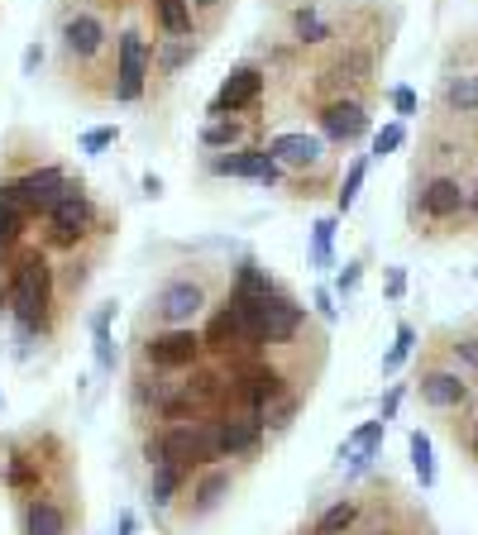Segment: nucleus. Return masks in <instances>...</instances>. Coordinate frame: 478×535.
<instances>
[{
    "label": "nucleus",
    "mask_w": 478,
    "mask_h": 535,
    "mask_svg": "<svg viewBox=\"0 0 478 535\" xmlns=\"http://www.w3.org/2000/svg\"><path fill=\"white\" fill-rule=\"evenodd\" d=\"M20 67H24V77H39V67H44V48H39V43H29V48H24V58H20Z\"/></svg>",
    "instance_id": "obj_40"
},
{
    "label": "nucleus",
    "mask_w": 478,
    "mask_h": 535,
    "mask_svg": "<svg viewBox=\"0 0 478 535\" xmlns=\"http://www.w3.org/2000/svg\"><path fill=\"white\" fill-rule=\"evenodd\" d=\"M431 344L459 368V373L478 378V321H469V325H445V330H435V335H431Z\"/></svg>",
    "instance_id": "obj_21"
},
{
    "label": "nucleus",
    "mask_w": 478,
    "mask_h": 535,
    "mask_svg": "<svg viewBox=\"0 0 478 535\" xmlns=\"http://www.w3.org/2000/svg\"><path fill=\"white\" fill-rule=\"evenodd\" d=\"M364 177H369V158H354L345 168V177L335 182V215H349L354 211V201H359V187H364Z\"/></svg>",
    "instance_id": "obj_30"
},
{
    "label": "nucleus",
    "mask_w": 478,
    "mask_h": 535,
    "mask_svg": "<svg viewBox=\"0 0 478 535\" xmlns=\"http://www.w3.org/2000/svg\"><path fill=\"white\" fill-rule=\"evenodd\" d=\"M392 106H397V115H402V120H407V115H416V91H412V86H397V91H392Z\"/></svg>",
    "instance_id": "obj_39"
},
{
    "label": "nucleus",
    "mask_w": 478,
    "mask_h": 535,
    "mask_svg": "<svg viewBox=\"0 0 478 535\" xmlns=\"http://www.w3.org/2000/svg\"><path fill=\"white\" fill-rule=\"evenodd\" d=\"M407 450H412V469L421 488H435V454H431V435L426 430H412L407 435Z\"/></svg>",
    "instance_id": "obj_31"
},
{
    "label": "nucleus",
    "mask_w": 478,
    "mask_h": 535,
    "mask_svg": "<svg viewBox=\"0 0 478 535\" xmlns=\"http://www.w3.org/2000/svg\"><path fill=\"white\" fill-rule=\"evenodd\" d=\"M206 311H211V287H206V278H187V273H182V278H168L149 297L144 325H153V330H187V325H196Z\"/></svg>",
    "instance_id": "obj_10"
},
{
    "label": "nucleus",
    "mask_w": 478,
    "mask_h": 535,
    "mask_svg": "<svg viewBox=\"0 0 478 535\" xmlns=\"http://www.w3.org/2000/svg\"><path fill=\"white\" fill-rule=\"evenodd\" d=\"M359 278H364V263L354 258V263H345V273H340V282H335V292H340V297H354Z\"/></svg>",
    "instance_id": "obj_36"
},
{
    "label": "nucleus",
    "mask_w": 478,
    "mask_h": 535,
    "mask_svg": "<svg viewBox=\"0 0 478 535\" xmlns=\"http://www.w3.org/2000/svg\"><path fill=\"white\" fill-rule=\"evenodd\" d=\"M263 149L283 163L287 182H306V201L335 192V149L316 129H278L263 139Z\"/></svg>",
    "instance_id": "obj_4"
},
{
    "label": "nucleus",
    "mask_w": 478,
    "mask_h": 535,
    "mask_svg": "<svg viewBox=\"0 0 478 535\" xmlns=\"http://www.w3.org/2000/svg\"><path fill=\"white\" fill-rule=\"evenodd\" d=\"M211 430H216V459L220 464H235V469L259 464V454L273 440L268 426H263V416H254V411H216Z\"/></svg>",
    "instance_id": "obj_13"
},
{
    "label": "nucleus",
    "mask_w": 478,
    "mask_h": 535,
    "mask_svg": "<svg viewBox=\"0 0 478 535\" xmlns=\"http://www.w3.org/2000/svg\"><path fill=\"white\" fill-rule=\"evenodd\" d=\"M67 177L58 163H34V168H24L20 177H10L5 187H10V196H15V206H20L29 220H44L48 206L58 201V196L67 192Z\"/></svg>",
    "instance_id": "obj_17"
},
{
    "label": "nucleus",
    "mask_w": 478,
    "mask_h": 535,
    "mask_svg": "<svg viewBox=\"0 0 478 535\" xmlns=\"http://www.w3.org/2000/svg\"><path fill=\"white\" fill-rule=\"evenodd\" d=\"M115 139H120V129H115V125L87 129V134H82V153H106L110 144H115Z\"/></svg>",
    "instance_id": "obj_35"
},
{
    "label": "nucleus",
    "mask_w": 478,
    "mask_h": 535,
    "mask_svg": "<svg viewBox=\"0 0 478 535\" xmlns=\"http://www.w3.org/2000/svg\"><path fill=\"white\" fill-rule=\"evenodd\" d=\"M187 478L192 473L177 469V464H149V483H144V497H149V507L158 516L173 512L177 497H182V488H187Z\"/></svg>",
    "instance_id": "obj_24"
},
{
    "label": "nucleus",
    "mask_w": 478,
    "mask_h": 535,
    "mask_svg": "<svg viewBox=\"0 0 478 535\" xmlns=\"http://www.w3.org/2000/svg\"><path fill=\"white\" fill-rule=\"evenodd\" d=\"M20 535H77L82 526V502L72 483H53L44 493L20 497Z\"/></svg>",
    "instance_id": "obj_11"
},
{
    "label": "nucleus",
    "mask_w": 478,
    "mask_h": 535,
    "mask_svg": "<svg viewBox=\"0 0 478 535\" xmlns=\"http://www.w3.org/2000/svg\"><path fill=\"white\" fill-rule=\"evenodd\" d=\"M144 196H163V182H158L153 172H149V177H144Z\"/></svg>",
    "instance_id": "obj_43"
},
{
    "label": "nucleus",
    "mask_w": 478,
    "mask_h": 535,
    "mask_svg": "<svg viewBox=\"0 0 478 535\" xmlns=\"http://www.w3.org/2000/svg\"><path fill=\"white\" fill-rule=\"evenodd\" d=\"M110 325H115V301H106L96 316H91V354H96V373H115L120 364V349H115V335H110Z\"/></svg>",
    "instance_id": "obj_26"
},
{
    "label": "nucleus",
    "mask_w": 478,
    "mask_h": 535,
    "mask_svg": "<svg viewBox=\"0 0 478 535\" xmlns=\"http://www.w3.org/2000/svg\"><path fill=\"white\" fill-rule=\"evenodd\" d=\"M383 435H388V421H364V426L349 435L345 445H340V464H349V469L359 473V469H369L373 459H378V450H383Z\"/></svg>",
    "instance_id": "obj_25"
},
{
    "label": "nucleus",
    "mask_w": 478,
    "mask_h": 535,
    "mask_svg": "<svg viewBox=\"0 0 478 535\" xmlns=\"http://www.w3.org/2000/svg\"><path fill=\"white\" fill-rule=\"evenodd\" d=\"M383 292H388V301H402V297H407V268H388Z\"/></svg>",
    "instance_id": "obj_38"
},
{
    "label": "nucleus",
    "mask_w": 478,
    "mask_h": 535,
    "mask_svg": "<svg viewBox=\"0 0 478 535\" xmlns=\"http://www.w3.org/2000/svg\"><path fill=\"white\" fill-rule=\"evenodd\" d=\"M187 5H192L196 24H201V34H206V39H216L220 29H225V20L235 15L239 0H187Z\"/></svg>",
    "instance_id": "obj_29"
},
{
    "label": "nucleus",
    "mask_w": 478,
    "mask_h": 535,
    "mask_svg": "<svg viewBox=\"0 0 478 535\" xmlns=\"http://www.w3.org/2000/svg\"><path fill=\"white\" fill-rule=\"evenodd\" d=\"M149 77H153V39L144 34L139 20H120L115 34V96L120 106H139L149 96Z\"/></svg>",
    "instance_id": "obj_9"
},
{
    "label": "nucleus",
    "mask_w": 478,
    "mask_h": 535,
    "mask_svg": "<svg viewBox=\"0 0 478 535\" xmlns=\"http://www.w3.org/2000/svg\"><path fill=\"white\" fill-rule=\"evenodd\" d=\"M144 464H177V469H187V473L206 469V464H220L211 416H196V421H163V426H153L149 440H144Z\"/></svg>",
    "instance_id": "obj_7"
},
{
    "label": "nucleus",
    "mask_w": 478,
    "mask_h": 535,
    "mask_svg": "<svg viewBox=\"0 0 478 535\" xmlns=\"http://www.w3.org/2000/svg\"><path fill=\"white\" fill-rule=\"evenodd\" d=\"M474 144H478V139H474ZM474 172H478V163H474Z\"/></svg>",
    "instance_id": "obj_45"
},
{
    "label": "nucleus",
    "mask_w": 478,
    "mask_h": 535,
    "mask_svg": "<svg viewBox=\"0 0 478 535\" xmlns=\"http://www.w3.org/2000/svg\"><path fill=\"white\" fill-rule=\"evenodd\" d=\"M115 34H120V15L101 0L58 5V72L67 91H77L82 101L115 96Z\"/></svg>",
    "instance_id": "obj_1"
},
{
    "label": "nucleus",
    "mask_w": 478,
    "mask_h": 535,
    "mask_svg": "<svg viewBox=\"0 0 478 535\" xmlns=\"http://www.w3.org/2000/svg\"><path fill=\"white\" fill-rule=\"evenodd\" d=\"M450 426V435H455V445L464 454H469V464L478 469V397H474V407L464 411V416H455V421H445Z\"/></svg>",
    "instance_id": "obj_32"
},
{
    "label": "nucleus",
    "mask_w": 478,
    "mask_h": 535,
    "mask_svg": "<svg viewBox=\"0 0 478 535\" xmlns=\"http://www.w3.org/2000/svg\"><path fill=\"white\" fill-rule=\"evenodd\" d=\"M263 91H268V72L249 58V63H239L235 72H225V82H220V91L211 96L206 115H254V110L263 106Z\"/></svg>",
    "instance_id": "obj_18"
},
{
    "label": "nucleus",
    "mask_w": 478,
    "mask_h": 535,
    "mask_svg": "<svg viewBox=\"0 0 478 535\" xmlns=\"http://www.w3.org/2000/svg\"><path fill=\"white\" fill-rule=\"evenodd\" d=\"M196 139H201L206 153H230V149L254 144V125H249L244 115H206V125H201Z\"/></svg>",
    "instance_id": "obj_23"
},
{
    "label": "nucleus",
    "mask_w": 478,
    "mask_h": 535,
    "mask_svg": "<svg viewBox=\"0 0 478 535\" xmlns=\"http://www.w3.org/2000/svg\"><path fill=\"white\" fill-rule=\"evenodd\" d=\"M144 20L153 24L158 39H196V34H201V24H196L187 0H144ZM201 39H206V34H201Z\"/></svg>",
    "instance_id": "obj_20"
},
{
    "label": "nucleus",
    "mask_w": 478,
    "mask_h": 535,
    "mask_svg": "<svg viewBox=\"0 0 478 535\" xmlns=\"http://www.w3.org/2000/svg\"><path fill=\"white\" fill-rule=\"evenodd\" d=\"M101 5H110L115 15H125V10H130V5H134V0H101Z\"/></svg>",
    "instance_id": "obj_44"
},
{
    "label": "nucleus",
    "mask_w": 478,
    "mask_h": 535,
    "mask_svg": "<svg viewBox=\"0 0 478 535\" xmlns=\"http://www.w3.org/2000/svg\"><path fill=\"white\" fill-rule=\"evenodd\" d=\"M469 172L412 163L407 182V225L416 239H459L469 235Z\"/></svg>",
    "instance_id": "obj_2"
},
{
    "label": "nucleus",
    "mask_w": 478,
    "mask_h": 535,
    "mask_svg": "<svg viewBox=\"0 0 478 535\" xmlns=\"http://www.w3.org/2000/svg\"><path fill=\"white\" fill-rule=\"evenodd\" d=\"M91 235L110 239V215L91 201L82 182H67V192L44 215V249L48 254H77V249H87Z\"/></svg>",
    "instance_id": "obj_5"
},
{
    "label": "nucleus",
    "mask_w": 478,
    "mask_h": 535,
    "mask_svg": "<svg viewBox=\"0 0 478 535\" xmlns=\"http://www.w3.org/2000/svg\"><path fill=\"white\" fill-rule=\"evenodd\" d=\"M364 521V497L349 493V497H335L330 507L311 516V526H302V535H354Z\"/></svg>",
    "instance_id": "obj_22"
},
{
    "label": "nucleus",
    "mask_w": 478,
    "mask_h": 535,
    "mask_svg": "<svg viewBox=\"0 0 478 535\" xmlns=\"http://www.w3.org/2000/svg\"><path fill=\"white\" fill-rule=\"evenodd\" d=\"M235 483L239 473L235 464H206V469H196L192 478H187V488H182V497H177V526H201V521H211V516L235 497Z\"/></svg>",
    "instance_id": "obj_12"
},
{
    "label": "nucleus",
    "mask_w": 478,
    "mask_h": 535,
    "mask_svg": "<svg viewBox=\"0 0 478 535\" xmlns=\"http://www.w3.org/2000/svg\"><path fill=\"white\" fill-rule=\"evenodd\" d=\"M412 397L431 411V416L455 421V416H464V411L474 407L478 392H474V378H469V373H459L435 344H426V359H421L412 373Z\"/></svg>",
    "instance_id": "obj_6"
},
{
    "label": "nucleus",
    "mask_w": 478,
    "mask_h": 535,
    "mask_svg": "<svg viewBox=\"0 0 478 535\" xmlns=\"http://www.w3.org/2000/svg\"><path fill=\"white\" fill-rule=\"evenodd\" d=\"M206 359V344H201V330L187 325V330H153L139 340V364L153 368V373H187Z\"/></svg>",
    "instance_id": "obj_15"
},
{
    "label": "nucleus",
    "mask_w": 478,
    "mask_h": 535,
    "mask_svg": "<svg viewBox=\"0 0 478 535\" xmlns=\"http://www.w3.org/2000/svg\"><path fill=\"white\" fill-rule=\"evenodd\" d=\"M206 43L211 39H201V34H196V39H153V77H149V86L153 82L173 86L177 77H182V72L206 53Z\"/></svg>",
    "instance_id": "obj_19"
},
{
    "label": "nucleus",
    "mask_w": 478,
    "mask_h": 535,
    "mask_svg": "<svg viewBox=\"0 0 478 535\" xmlns=\"http://www.w3.org/2000/svg\"><path fill=\"white\" fill-rule=\"evenodd\" d=\"M402 397H407V387L392 383V387H388V397L378 402V421H392V416H397V407H402Z\"/></svg>",
    "instance_id": "obj_37"
},
{
    "label": "nucleus",
    "mask_w": 478,
    "mask_h": 535,
    "mask_svg": "<svg viewBox=\"0 0 478 535\" xmlns=\"http://www.w3.org/2000/svg\"><path fill=\"white\" fill-rule=\"evenodd\" d=\"M5 278H10L5 306L15 316V330H29L34 340H53L67 306L58 301V268L48 249H20L15 258H5Z\"/></svg>",
    "instance_id": "obj_3"
},
{
    "label": "nucleus",
    "mask_w": 478,
    "mask_h": 535,
    "mask_svg": "<svg viewBox=\"0 0 478 535\" xmlns=\"http://www.w3.org/2000/svg\"><path fill=\"white\" fill-rule=\"evenodd\" d=\"M139 531V521H134V512H120V535H134Z\"/></svg>",
    "instance_id": "obj_42"
},
{
    "label": "nucleus",
    "mask_w": 478,
    "mask_h": 535,
    "mask_svg": "<svg viewBox=\"0 0 478 535\" xmlns=\"http://www.w3.org/2000/svg\"><path fill=\"white\" fill-rule=\"evenodd\" d=\"M335 230H340L335 215H321V220L311 225V268H321V273L335 268V249H330V244H335Z\"/></svg>",
    "instance_id": "obj_28"
},
{
    "label": "nucleus",
    "mask_w": 478,
    "mask_h": 535,
    "mask_svg": "<svg viewBox=\"0 0 478 535\" xmlns=\"http://www.w3.org/2000/svg\"><path fill=\"white\" fill-rule=\"evenodd\" d=\"M316 311H321V321H340V311H335V297H330L326 287L316 292Z\"/></svg>",
    "instance_id": "obj_41"
},
{
    "label": "nucleus",
    "mask_w": 478,
    "mask_h": 535,
    "mask_svg": "<svg viewBox=\"0 0 478 535\" xmlns=\"http://www.w3.org/2000/svg\"><path fill=\"white\" fill-rule=\"evenodd\" d=\"M302 407H306V392H302V387H292L287 397H278L273 407L263 411V426H268V435H287V430H292V421L302 416Z\"/></svg>",
    "instance_id": "obj_27"
},
{
    "label": "nucleus",
    "mask_w": 478,
    "mask_h": 535,
    "mask_svg": "<svg viewBox=\"0 0 478 535\" xmlns=\"http://www.w3.org/2000/svg\"><path fill=\"white\" fill-rule=\"evenodd\" d=\"M316 125H321V139L330 149H354L373 125L369 96H326V101H316Z\"/></svg>",
    "instance_id": "obj_16"
},
{
    "label": "nucleus",
    "mask_w": 478,
    "mask_h": 535,
    "mask_svg": "<svg viewBox=\"0 0 478 535\" xmlns=\"http://www.w3.org/2000/svg\"><path fill=\"white\" fill-rule=\"evenodd\" d=\"M402 139H407V129H402V125H383L378 134H373L369 163H373V158H388V153H397V149H402Z\"/></svg>",
    "instance_id": "obj_34"
},
{
    "label": "nucleus",
    "mask_w": 478,
    "mask_h": 535,
    "mask_svg": "<svg viewBox=\"0 0 478 535\" xmlns=\"http://www.w3.org/2000/svg\"><path fill=\"white\" fill-rule=\"evenodd\" d=\"M474 278H478V268H474Z\"/></svg>",
    "instance_id": "obj_46"
},
{
    "label": "nucleus",
    "mask_w": 478,
    "mask_h": 535,
    "mask_svg": "<svg viewBox=\"0 0 478 535\" xmlns=\"http://www.w3.org/2000/svg\"><path fill=\"white\" fill-rule=\"evenodd\" d=\"M435 125L464 129L478 139V67H445L435 86Z\"/></svg>",
    "instance_id": "obj_14"
},
{
    "label": "nucleus",
    "mask_w": 478,
    "mask_h": 535,
    "mask_svg": "<svg viewBox=\"0 0 478 535\" xmlns=\"http://www.w3.org/2000/svg\"><path fill=\"white\" fill-rule=\"evenodd\" d=\"M412 349H416V325H397V340H392V349L388 354H383V378H392V373H397V368L407 364V359H412Z\"/></svg>",
    "instance_id": "obj_33"
},
{
    "label": "nucleus",
    "mask_w": 478,
    "mask_h": 535,
    "mask_svg": "<svg viewBox=\"0 0 478 535\" xmlns=\"http://www.w3.org/2000/svg\"><path fill=\"white\" fill-rule=\"evenodd\" d=\"M306 330H311V311L287 292L283 282H278V287L254 306V340H259V359L263 354H278V349L302 344Z\"/></svg>",
    "instance_id": "obj_8"
}]
</instances>
